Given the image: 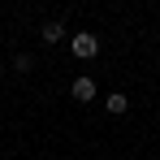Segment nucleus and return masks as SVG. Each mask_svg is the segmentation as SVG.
Here are the masks:
<instances>
[{
	"mask_svg": "<svg viewBox=\"0 0 160 160\" xmlns=\"http://www.w3.org/2000/svg\"><path fill=\"white\" fill-rule=\"evenodd\" d=\"M69 91H74V100H82V104H87V100H95V78H87V74H82V78H74V87H69Z\"/></svg>",
	"mask_w": 160,
	"mask_h": 160,
	"instance_id": "obj_2",
	"label": "nucleus"
},
{
	"mask_svg": "<svg viewBox=\"0 0 160 160\" xmlns=\"http://www.w3.org/2000/svg\"><path fill=\"white\" fill-rule=\"evenodd\" d=\"M61 39H65V26L61 22H48L43 26V43H61Z\"/></svg>",
	"mask_w": 160,
	"mask_h": 160,
	"instance_id": "obj_4",
	"label": "nucleus"
},
{
	"mask_svg": "<svg viewBox=\"0 0 160 160\" xmlns=\"http://www.w3.org/2000/svg\"><path fill=\"white\" fill-rule=\"evenodd\" d=\"M30 65H35L30 52H18V56H13V74H30Z\"/></svg>",
	"mask_w": 160,
	"mask_h": 160,
	"instance_id": "obj_5",
	"label": "nucleus"
},
{
	"mask_svg": "<svg viewBox=\"0 0 160 160\" xmlns=\"http://www.w3.org/2000/svg\"><path fill=\"white\" fill-rule=\"evenodd\" d=\"M104 108H108V112H112V117H121V112L130 108V100H126L121 91H112V95H108V100H104Z\"/></svg>",
	"mask_w": 160,
	"mask_h": 160,
	"instance_id": "obj_3",
	"label": "nucleus"
},
{
	"mask_svg": "<svg viewBox=\"0 0 160 160\" xmlns=\"http://www.w3.org/2000/svg\"><path fill=\"white\" fill-rule=\"evenodd\" d=\"M69 52L78 56V61H95V56H100V39L87 35V30H78V35L69 39Z\"/></svg>",
	"mask_w": 160,
	"mask_h": 160,
	"instance_id": "obj_1",
	"label": "nucleus"
}]
</instances>
